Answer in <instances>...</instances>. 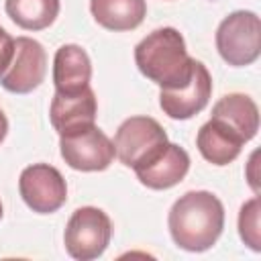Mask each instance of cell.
I'll return each mask as SVG.
<instances>
[{"label":"cell","mask_w":261,"mask_h":261,"mask_svg":"<svg viewBox=\"0 0 261 261\" xmlns=\"http://www.w3.org/2000/svg\"><path fill=\"white\" fill-rule=\"evenodd\" d=\"M12 53H14V39L0 27V73L8 67Z\"/></svg>","instance_id":"cell-18"},{"label":"cell","mask_w":261,"mask_h":261,"mask_svg":"<svg viewBox=\"0 0 261 261\" xmlns=\"http://www.w3.org/2000/svg\"><path fill=\"white\" fill-rule=\"evenodd\" d=\"M190 171V155L184 147L169 143L149 163L135 169L139 181L151 190H169L177 186Z\"/></svg>","instance_id":"cell-11"},{"label":"cell","mask_w":261,"mask_h":261,"mask_svg":"<svg viewBox=\"0 0 261 261\" xmlns=\"http://www.w3.org/2000/svg\"><path fill=\"white\" fill-rule=\"evenodd\" d=\"M96 112H98L96 94L90 86H86L84 90L71 94L55 92L49 108V118L53 128L59 135H65L84 128L88 124H96Z\"/></svg>","instance_id":"cell-10"},{"label":"cell","mask_w":261,"mask_h":261,"mask_svg":"<svg viewBox=\"0 0 261 261\" xmlns=\"http://www.w3.org/2000/svg\"><path fill=\"white\" fill-rule=\"evenodd\" d=\"M18 192L37 214L57 212L67 200V184L61 171L49 163H33L20 171Z\"/></svg>","instance_id":"cell-7"},{"label":"cell","mask_w":261,"mask_h":261,"mask_svg":"<svg viewBox=\"0 0 261 261\" xmlns=\"http://www.w3.org/2000/svg\"><path fill=\"white\" fill-rule=\"evenodd\" d=\"M226 126H230L234 133L243 137V141H251L259 130V108L255 100L247 94H226L212 106V116Z\"/></svg>","instance_id":"cell-14"},{"label":"cell","mask_w":261,"mask_h":261,"mask_svg":"<svg viewBox=\"0 0 261 261\" xmlns=\"http://www.w3.org/2000/svg\"><path fill=\"white\" fill-rule=\"evenodd\" d=\"M92 80V61L88 53L73 43L61 45L55 51L53 59V84L55 92L71 94L90 86Z\"/></svg>","instance_id":"cell-13"},{"label":"cell","mask_w":261,"mask_h":261,"mask_svg":"<svg viewBox=\"0 0 261 261\" xmlns=\"http://www.w3.org/2000/svg\"><path fill=\"white\" fill-rule=\"evenodd\" d=\"M112 143L120 163L137 169L159 155L167 145V133L151 116H130L116 128Z\"/></svg>","instance_id":"cell-5"},{"label":"cell","mask_w":261,"mask_h":261,"mask_svg":"<svg viewBox=\"0 0 261 261\" xmlns=\"http://www.w3.org/2000/svg\"><path fill=\"white\" fill-rule=\"evenodd\" d=\"M2 214H4V212H2V202H0V218H2Z\"/></svg>","instance_id":"cell-21"},{"label":"cell","mask_w":261,"mask_h":261,"mask_svg":"<svg viewBox=\"0 0 261 261\" xmlns=\"http://www.w3.org/2000/svg\"><path fill=\"white\" fill-rule=\"evenodd\" d=\"M6 133H8V118L0 108V143L6 139Z\"/></svg>","instance_id":"cell-20"},{"label":"cell","mask_w":261,"mask_h":261,"mask_svg":"<svg viewBox=\"0 0 261 261\" xmlns=\"http://www.w3.org/2000/svg\"><path fill=\"white\" fill-rule=\"evenodd\" d=\"M47 53L31 37L14 39V53L8 67L0 73V86L12 94H29L45 82Z\"/></svg>","instance_id":"cell-8"},{"label":"cell","mask_w":261,"mask_h":261,"mask_svg":"<svg viewBox=\"0 0 261 261\" xmlns=\"http://www.w3.org/2000/svg\"><path fill=\"white\" fill-rule=\"evenodd\" d=\"M173 243L179 249L202 253L208 251L224 228V206L212 192L196 190L179 196L167 216Z\"/></svg>","instance_id":"cell-1"},{"label":"cell","mask_w":261,"mask_h":261,"mask_svg":"<svg viewBox=\"0 0 261 261\" xmlns=\"http://www.w3.org/2000/svg\"><path fill=\"white\" fill-rule=\"evenodd\" d=\"M259 214H261V204H259V196L255 194L251 200H247L241 206V212H239V234L243 243L253 251H261Z\"/></svg>","instance_id":"cell-17"},{"label":"cell","mask_w":261,"mask_h":261,"mask_svg":"<svg viewBox=\"0 0 261 261\" xmlns=\"http://www.w3.org/2000/svg\"><path fill=\"white\" fill-rule=\"evenodd\" d=\"M6 14L20 29L43 31L59 14V0H6Z\"/></svg>","instance_id":"cell-16"},{"label":"cell","mask_w":261,"mask_h":261,"mask_svg":"<svg viewBox=\"0 0 261 261\" xmlns=\"http://www.w3.org/2000/svg\"><path fill=\"white\" fill-rule=\"evenodd\" d=\"M212 96V77L202 61H194L190 82L177 90H161L159 106L173 120H188L202 112Z\"/></svg>","instance_id":"cell-9"},{"label":"cell","mask_w":261,"mask_h":261,"mask_svg":"<svg viewBox=\"0 0 261 261\" xmlns=\"http://www.w3.org/2000/svg\"><path fill=\"white\" fill-rule=\"evenodd\" d=\"M63 161L77 171H104L116 157L114 143L96 124L59 135Z\"/></svg>","instance_id":"cell-6"},{"label":"cell","mask_w":261,"mask_h":261,"mask_svg":"<svg viewBox=\"0 0 261 261\" xmlns=\"http://www.w3.org/2000/svg\"><path fill=\"white\" fill-rule=\"evenodd\" d=\"M94 20L108 31H133L147 14L145 0H90Z\"/></svg>","instance_id":"cell-15"},{"label":"cell","mask_w":261,"mask_h":261,"mask_svg":"<svg viewBox=\"0 0 261 261\" xmlns=\"http://www.w3.org/2000/svg\"><path fill=\"white\" fill-rule=\"evenodd\" d=\"M181 33L173 27L155 29L135 47V63L139 71L161 90L184 88L194 71Z\"/></svg>","instance_id":"cell-2"},{"label":"cell","mask_w":261,"mask_h":261,"mask_svg":"<svg viewBox=\"0 0 261 261\" xmlns=\"http://www.w3.org/2000/svg\"><path fill=\"white\" fill-rule=\"evenodd\" d=\"M257 157H259V151H253L251 157H249V163H247V179H249V186L253 188L255 194H259V177H257Z\"/></svg>","instance_id":"cell-19"},{"label":"cell","mask_w":261,"mask_h":261,"mask_svg":"<svg viewBox=\"0 0 261 261\" xmlns=\"http://www.w3.org/2000/svg\"><path fill=\"white\" fill-rule=\"evenodd\" d=\"M243 145H245L243 137L216 118L204 122L196 135V147L200 155L212 165L232 163L241 155Z\"/></svg>","instance_id":"cell-12"},{"label":"cell","mask_w":261,"mask_h":261,"mask_svg":"<svg viewBox=\"0 0 261 261\" xmlns=\"http://www.w3.org/2000/svg\"><path fill=\"white\" fill-rule=\"evenodd\" d=\"M216 49L232 67L257 61L261 51V20L251 10H234L216 29Z\"/></svg>","instance_id":"cell-3"},{"label":"cell","mask_w":261,"mask_h":261,"mask_svg":"<svg viewBox=\"0 0 261 261\" xmlns=\"http://www.w3.org/2000/svg\"><path fill=\"white\" fill-rule=\"evenodd\" d=\"M110 216L96 206H82L69 216L63 232V243L69 257L77 261H92L106 251V247L110 245Z\"/></svg>","instance_id":"cell-4"}]
</instances>
